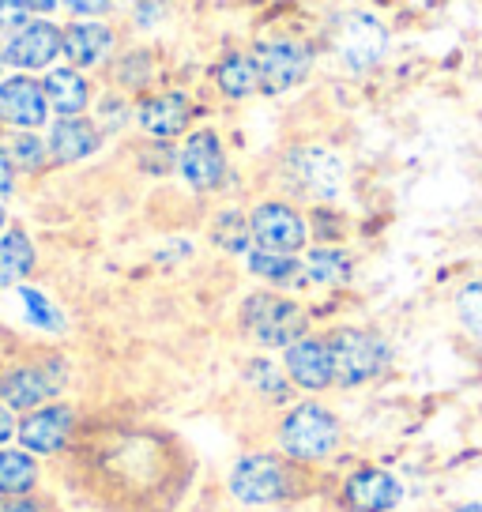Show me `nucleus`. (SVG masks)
<instances>
[{
  "label": "nucleus",
  "mask_w": 482,
  "mask_h": 512,
  "mask_svg": "<svg viewBox=\"0 0 482 512\" xmlns=\"http://www.w3.org/2000/svg\"><path fill=\"white\" fill-rule=\"evenodd\" d=\"M238 328L264 351H287L309 336V313L302 302L279 290H253L238 305Z\"/></svg>",
  "instance_id": "f257e3e1"
},
{
  "label": "nucleus",
  "mask_w": 482,
  "mask_h": 512,
  "mask_svg": "<svg viewBox=\"0 0 482 512\" xmlns=\"http://www.w3.org/2000/svg\"><path fill=\"white\" fill-rule=\"evenodd\" d=\"M343 441V426L339 418L324 407L321 400H302L294 403L287 415L275 426V445L283 456L298 460V464H317L328 460Z\"/></svg>",
  "instance_id": "f03ea898"
},
{
  "label": "nucleus",
  "mask_w": 482,
  "mask_h": 512,
  "mask_svg": "<svg viewBox=\"0 0 482 512\" xmlns=\"http://www.w3.org/2000/svg\"><path fill=\"white\" fill-rule=\"evenodd\" d=\"M328 339L332 351V369H336L339 388H362L377 381L392 366V347L385 336L366 332V328H336Z\"/></svg>",
  "instance_id": "7ed1b4c3"
},
{
  "label": "nucleus",
  "mask_w": 482,
  "mask_h": 512,
  "mask_svg": "<svg viewBox=\"0 0 482 512\" xmlns=\"http://www.w3.org/2000/svg\"><path fill=\"white\" fill-rule=\"evenodd\" d=\"M226 494L245 509H268L287 501L290 471L275 452H245L226 471Z\"/></svg>",
  "instance_id": "20e7f679"
},
{
  "label": "nucleus",
  "mask_w": 482,
  "mask_h": 512,
  "mask_svg": "<svg viewBox=\"0 0 482 512\" xmlns=\"http://www.w3.org/2000/svg\"><path fill=\"white\" fill-rule=\"evenodd\" d=\"M260 72V95H287L306 83L313 68V49L298 38H264L249 49Z\"/></svg>",
  "instance_id": "39448f33"
},
{
  "label": "nucleus",
  "mask_w": 482,
  "mask_h": 512,
  "mask_svg": "<svg viewBox=\"0 0 482 512\" xmlns=\"http://www.w3.org/2000/svg\"><path fill=\"white\" fill-rule=\"evenodd\" d=\"M249 226H253V245L268 249V253H302L309 241V219L302 211L287 204V200H260L249 211Z\"/></svg>",
  "instance_id": "423d86ee"
},
{
  "label": "nucleus",
  "mask_w": 482,
  "mask_h": 512,
  "mask_svg": "<svg viewBox=\"0 0 482 512\" xmlns=\"http://www.w3.org/2000/svg\"><path fill=\"white\" fill-rule=\"evenodd\" d=\"M287 177L294 181V189L317 200V204H336L343 192V162L332 155L328 147H294L287 155Z\"/></svg>",
  "instance_id": "0eeeda50"
},
{
  "label": "nucleus",
  "mask_w": 482,
  "mask_h": 512,
  "mask_svg": "<svg viewBox=\"0 0 482 512\" xmlns=\"http://www.w3.org/2000/svg\"><path fill=\"white\" fill-rule=\"evenodd\" d=\"M177 174L185 177V185L193 192H215L223 189L226 181V151L219 132L211 128H200L193 132L181 151H177Z\"/></svg>",
  "instance_id": "6e6552de"
},
{
  "label": "nucleus",
  "mask_w": 482,
  "mask_h": 512,
  "mask_svg": "<svg viewBox=\"0 0 482 512\" xmlns=\"http://www.w3.org/2000/svg\"><path fill=\"white\" fill-rule=\"evenodd\" d=\"M76 430V411L68 403H46L19 422V445L31 456H57L65 452Z\"/></svg>",
  "instance_id": "1a4fd4ad"
},
{
  "label": "nucleus",
  "mask_w": 482,
  "mask_h": 512,
  "mask_svg": "<svg viewBox=\"0 0 482 512\" xmlns=\"http://www.w3.org/2000/svg\"><path fill=\"white\" fill-rule=\"evenodd\" d=\"M283 373L294 388L302 392H328L336 384V369H332V351L324 336H306L298 343H290L283 351Z\"/></svg>",
  "instance_id": "9d476101"
},
{
  "label": "nucleus",
  "mask_w": 482,
  "mask_h": 512,
  "mask_svg": "<svg viewBox=\"0 0 482 512\" xmlns=\"http://www.w3.org/2000/svg\"><path fill=\"white\" fill-rule=\"evenodd\" d=\"M336 49H339V61L347 64L351 72H370L373 64H381V57H385L388 27L377 16H370V12L351 16L339 27Z\"/></svg>",
  "instance_id": "9b49d317"
},
{
  "label": "nucleus",
  "mask_w": 482,
  "mask_h": 512,
  "mask_svg": "<svg viewBox=\"0 0 482 512\" xmlns=\"http://www.w3.org/2000/svg\"><path fill=\"white\" fill-rule=\"evenodd\" d=\"M343 501L351 512H392L403 501V482L385 467H358L343 482Z\"/></svg>",
  "instance_id": "f8f14e48"
},
{
  "label": "nucleus",
  "mask_w": 482,
  "mask_h": 512,
  "mask_svg": "<svg viewBox=\"0 0 482 512\" xmlns=\"http://www.w3.org/2000/svg\"><path fill=\"white\" fill-rule=\"evenodd\" d=\"M61 53V31L49 23V19H31L23 31H16L4 46V61L12 68H49L53 57Z\"/></svg>",
  "instance_id": "ddd939ff"
},
{
  "label": "nucleus",
  "mask_w": 482,
  "mask_h": 512,
  "mask_svg": "<svg viewBox=\"0 0 482 512\" xmlns=\"http://www.w3.org/2000/svg\"><path fill=\"white\" fill-rule=\"evenodd\" d=\"M49 102L42 83L31 76H12V80H0V121L16 128H38L46 125Z\"/></svg>",
  "instance_id": "4468645a"
},
{
  "label": "nucleus",
  "mask_w": 482,
  "mask_h": 512,
  "mask_svg": "<svg viewBox=\"0 0 482 512\" xmlns=\"http://www.w3.org/2000/svg\"><path fill=\"white\" fill-rule=\"evenodd\" d=\"M136 121H140V128H144L147 136L174 140L193 121V102H189V95H181V91H162V95H151L136 106Z\"/></svg>",
  "instance_id": "2eb2a0df"
},
{
  "label": "nucleus",
  "mask_w": 482,
  "mask_h": 512,
  "mask_svg": "<svg viewBox=\"0 0 482 512\" xmlns=\"http://www.w3.org/2000/svg\"><path fill=\"white\" fill-rule=\"evenodd\" d=\"M61 384L65 381L49 377V369L16 366L0 377V400H4V407H16V411H38V407H46V400Z\"/></svg>",
  "instance_id": "dca6fc26"
},
{
  "label": "nucleus",
  "mask_w": 482,
  "mask_h": 512,
  "mask_svg": "<svg viewBox=\"0 0 482 512\" xmlns=\"http://www.w3.org/2000/svg\"><path fill=\"white\" fill-rule=\"evenodd\" d=\"M46 147L53 162L72 166V162H83L87 155H95L98 147H102V132L87 117H57V125L49 128Z\"/></svg>",
  "instance_id": "f3484780"
},
{
  "label": "nucleus",
  "mask_w": 482,
  "mask_h": 512,
  "mask_svg": "<svg viewBox=\"0 0 482 512\" xmlns=\"http://www.w3.org/2000/svg\"><path fill=\"white\" fill-rule=\"evenodd\" d=\"M117 46V38L106 23H72L61 31V53L68 57V68H98Z\"/></svg>",
  "instance_id": "a211bd4d"
},
{
  "label": "nucleus",
  "mask_w": 482,
  "mask_h": 512,
  "mask_svg": "<svg viewBox=\"0 0 482 512\" xmlns=\"http://www.w3.org/2000/svg\"><path fill=\"white\" fill-rule=\"evenodd\" d=\"M211 80L219 87V95L230 98V102L260 95V72L249 49H226L211 68Z\"/></svg>",
  "instance_id": "6ab92c4d"
},
{
  "label": "nucleus",
  "mask_w": 482,
  "mask_h": 512,
  "mask_svg": "<svg viewBox=\"0 0 482 512\" xmlns=\"http://www.w3.org/2000/svg\"><path fill=\"white\" fill-rule=\"evenodd\" d=\"M302 275L309 287H347L354 275V260L339 245H313L302 256Z\"/></svg>",
  "instance_id": "aec40b11"
},
{
  "label": "nucleus",
  "mask_w": 482,
  "mask_h": 512,
  "mask_svg": "<svg viewBox=\"0 0 482 512\" xmlns=\"http://www.w3.org/2000/svg\"><path fill=\"white\" fill-rule=\"evenodd\" d=\"M42 91H46L49 113H57V117H83L87 102H91V87L76 68H53Z\"/></svg>",
  "instance_id": "412c9836"
},
{
  "label": "nucleus",
  "mask_w": 482,
  "mask_h": 512,
  "mask_svg": "<svg viewBox=\"0 0 482 512\" xmlns=\"http://www.w3.org/2000/svg\"><path fill=\"white\" fill-rule=\"evenodd\" d=\"M245 272L264 279L268 287L275 290H294V287H309L306 275H302V256L290 253H268V249H257L245 256Z\"/></svg>",
  "instance_id": "4be33fe9"
},
{
  "label": "nucleus",
  "mask_w": 482,
  "mask_h": 512,
  "mask_svg": "<svg viewBox=\"0 0 482 512\" xmlns=\"http://www.w3.org/2000/svg\"><path fill=\"white\" fill-rule=\"evenodd\" d=\"M208 238L215 249L241 256V260L253 253V226H249V215L241 208H223L219 215H211Z\"/></svg>",
  "instance_id": "5701e85b"
},
{
  "label": "nucleus",
  "mask_w": 482,
  "mask_h": 512,
  "mask_svg": "<svg viewBox=\"0 0 482 512\" xmlns=\"http://www.w3.org/2000/svg\"><path fill=\"white\" fill-rule=\"evenodd\" d=\"M38 486V460L23 448H0V494L27 497Z\"/></svg>",
  "instance_id": "b1692460"
},
{
  "label": "nucleus",
  "mask_w": 482,
  "mask_h": 512,
  "mask_svg": "<svg viewBox=\"0 0 482 512\" xmlns=\"http://www.w3.org/2000/svg\"><path fill=\"white\" fill-rule=\"evenodd\" d=\"M34 272V245L23 230H8L0 238V287H16Z\"/></svg>",
  "instance_id": "393cba45"
},
{
  "label": "nucleus",
  "mask_w": 482,
  "mask_h": 512,
  "mask_svg": "<svg viewBox=\"0 0 482 512\" xmlns=\"http://www.w3.org/2000/svg\"><path fill=\"white\" fill-rule=\"evenodd\" d=\"M241 381H245V388H253V392H260L264 400H272V403H283L290 396V388H294V384L287 381L283 366H275L272 358H264V354L249 358V362L241 366Z\"/></svg>",
  "instance_id": "a878e982"
},
{
  "label": "nucleus",
  "mask_w": 482,
  "mask_h": 512,
  "mask_svg": "<svg viewBox=\"0 0 482 512\" xmlns=\"http://www.w3.org/2000/svg\"><path fill=\"white\" fill-rule=\"evenodd\" d=\"M46 155H49V147L42 136H34V132H19L16 140H12V147H8V159H12V166L16 170H42L46 166Z\"/></svg>",
  "instance_id": "bb28decb"
},
{
  "label": "nucleus",
  "mask_w": 482,
  "mask_h": 512,
  "mask_svg": "<svg viewBox=\"0 0 482 512\" xmlns=\"http://www.w3.org/2000/svg\"><path fill=\"white\" fill-rule=\"evenodd\" d=\"M19 298H23V305H27V317H31L38 328L65 332V317H61V309L49 302V298H42V294H38V290H31V287L19 290Z\"/></svg>",
  "instance_id": "cd10ccee"
},
{
  "label": "nucleus",
  "mask_w": 482,
  "mask_h": 512,
  "mask_svg": "<svg viewBox=\"0 0 482 512\" xmlns=\"http://www.w3.org/2000/svg\"><path fill=\"white\" fill-rule=\"evenodd\" d=\"M456 317L475 339H482V283H467L456 294Z\"/></svg>",
  "instance_id": "c85d7f7f"
},
{
  "label": "nucleus",
  "mask_w": 482,
  "mask_h": 512,
  "mask_svg": "<svg viewBox=\"0 0 482 512\" xmlns=\"http://www.w3.org/2000/svg\"><path fill=\"white\" fill-rule=\"evenodd\" d=\"M147 80H151V57H147V49H136V53H129L125 61L117 64V83L144 87Z\"/></svg>",
  "instance_id": "c756f323"
},
{
  "label": "nucleus",
  "mask_w": 482,
  "mask_h": 512,
  "mask_svg": "<svg viewBox=\"0 0 482 512\" xmlns=\"http://www.w3.org/2000/svg\"><path fill=\"white\" fill-rule=\"evenodd\" d=\"M129 102L117 95H106L98 102V132H117V128L129 125Z\"/></svg>",
  "instance_id": "7c9ffc66"
},
{
  "label": "nucleus",
  "mask_w": 482,
  "mask_h": 512,
  "mask_svg": "<svg viewBox=\"0 0 482 512\" xmlns=\"http://www.w3.org/2000/svg\"><path fill=\"white\" fill-rule=\"evenodd\" d=\"M38 12H53V4H12V0H0V27H12V34H16Z\"/></svg>",
  "instance_id": "2f4dec72"
},
{
  "label": "nucleus",
  "mask_w": 482,
  "mask_h": 512,
  "mask_svg": "<svg viewBox=\"0 0 482 512\" xmlns=\"http://www.w3.org/2000/svg\"><path fill=\"white\" fill-rule=\"evenodd\" d=\"M12 189H16V166L8 159V151L0 147V196H12Z\"/></svg>",
  "instance_id": "473e14b6"
},
{
  "label": "nucleus",
  "mask_w": 482,
  "mask_h": 512,
  "mask_svg": "<svg viewBox=\"0 0 482 512\" xmlns=\"http://www.w3.org/2000/svg\"><path fill=\"white\" fill-rule=\"evenodd\" d=\"M0 512H42L34 497H19V501H0Z\"/></svg>",
  "instance_id": "72a5a7b5"
},
{
  "label": "nucleus",
  "mask_w": 482,
  "mask_h": 512,
  "mask_svg": "<svg viewBox=\"0 0 482 512\" xmlns=\"http://www.w3.org/2000/svg\"><path fill=\"white\" fill-rule=\"evenodd\" d=\"M136 16H140V27H151V23H159L162 4H140V8H136Z\"/></svg>",
  "instance_id": "f704fd0d"
},
{
  "label": "nucleus",
  "mask_w": 482,
  "mask_h": 512,
  "mask_svg": "<svg viewBox=\"0 0 482 512\" xmlns=\"http://www.w3.org/2000/svg\"><path fill=\"white\" fill-rule=\"evenodd\" d=\"M68 12L72 16H106L110 4H68Z\"/></svg>",
  "instance_id": "c9c22d12"
},
{
  "label": "nucleus",
  "mask_w": 482,
  "mask_h": 512,
  "mask_svg": "<svg viewBox=\"0 0 482 512\" xmlns=\"http://www.w3.org/2000/svg\"><path fill=\"white\" fill-rule=\"evenodd\" d=\"M12 433H16V418H12V411L0 403V445H4Z\"/></svg>",
  "instance_id": "e433bc0d"
},
{
  "label": "nucleus",
  "mask_w": 482,
  "mask_h": 512,
  "mask_svg": "<svg viewBox=\"0 0 482 512\" xmlns=\"http://www.w3.org/2000/svg\"><path fill=\"white\" fill-rule=\"evenodd\" d=\"M449 512H482V505L479 501H467V505H456V509H449Z\"/></svg>",
  "instance_id": "4c0bfd02"
},
{
  "label": "nucleus",
  "mask_w": 482,
  "mask_h": 512,
  "mask_svg": "<svg viewBox=\"0 0 482 512\" xmlns=\"http://www.w3.org/2000/svg\"><path fill=\"white\" fill-rule=\"evenodd\" d=\"M4 219H8V215H4V208H0V226H4Z\"/></svg>",
  "instance_id": "58836bf2"
},
{
  "label": "nucleus",
  "mask_w": 482,
  "mask_h": 512,
  "mask_svg": "<svg viewBox=\"0 0 482 512\" xmlns=\"http://www.w3.org/2000/svg\"><path fill=\"white\" fill-rule=\"evenodd\" d=\"M0 68H4V49H0Z\"/></svg>",
  "instance_id": "ea45409f"
}]
</instances>
